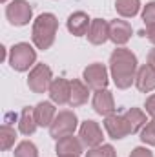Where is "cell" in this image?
I'll return each mask as SVG.
<instances>
[{"instance_id":"cell-18","label":"cell","mask_w":155,"mask_h":157,"mask_svg":"<svg viewBox=\"0 0 155 157\" xmlns=\"http://www.w3.org/2000/svg\"><path fill=\"white\" fill-rule=\"evenodd\" d=\"M124 119L128 122V128H130V133H137L139 130H142L146 126V113L139 108H130L124 112Z\"/></svg>"},{"instance_id":"cell-29","label":"cell","mask_w":155,"mask_h":157,"mask_svg":"<svg viewBox=\"0 0 155 157\" xmlns=\"http://www.w3.org/2000/svg\"><path fill=\"white\" fill-rule=\"evenodd\" d=\"M146 113L152 115V117H155V93L146 99Z\"/></svg>"},{"instance_id":"cell-19","label":"cell","mask_w":155,"mask_h":157,"mask_svg":"<svg viewBox=\"0 0 155 157\" xmlns=\"http://www.w3.org/2000/svg\"><path fill=\"white\" fill-rule=\"evenodd\" d=\"M88 97H89V91H88V86L84 82H80L78 78L71 80V97H70V106L77 108L88 102Z\"/></svg>"},{"instance_id":"cell-7","label":"cell","mask_w":155,"mask_h":157,"mask_svg":"<svg viewBox=\"0 0 155 157\" xmlns=\"http://www.w3.org/2000/svg\"><path fill=\"white\" fill-rule=\"evenodd\" d=\"M84 82L91 90H104L108 86V70L104 64H89L84 70Z\"/></svg>"},{"instance_id":"cell-12","label":"cell","mask_w":155,"mask_h":157,"mask_svg":"<svg viewBox=\"0 0 155 157\" xmlns=\"http://www.w3.org/2000/svg\"><path fill=\"white\" fill-rule=\"evenodd\" d=\"M135 86L139 91L148 93L155 90V68L152 64H144L137 70V77H135Z\"/></svg>"},{"instance_id":"cell-5","label":"cell","mask_w":155,"mask_h":157,"mask_svg":"<svg viewBox=\"0 0 155 157\" xmlns=\"http://www.w3.org/2000/svg\"><path fill=\"white\" fill-rule=\"evenodd\" d=\"M6 17L13 26H26L33 17V9L26 0H13L6 7Z\"/></svg>"},{"instance_id":"cell-23","label":"cell","mask_w":155,"mask_h":157,"mask_svg":"<svg viewBox=\"0 0 155 157\" xmlns=\"http://www.w3.org/2000/svg\"><path fill=\"white\" fill-rule=\"evenodd\" d=\"M15 157H39V150L31 141H22L15 148Z\"/></svg>"},{"instance_id":"cell-2","label":"cell","mask_w":155,"mask_h":157,"mask_svg":"<svg viewBox=\"0 0 155 157\" xmlns=\"http://www.w3.org/2000/svg\"><path fill=\"white\" fill-rule=\"evenodd\" d=\"M57 29H59L57 17L51 15V13H42L33 22V33H31L33 44L39 49H49L53 46V42H55Z\"/></svg>"},{"instance_id":"cell-30","label":"cell","mask_w":155,"mask_h":157,"mask_svg":"<svg viewBox=\"0 0 155 157\" xmlns=\"http://www.w3.org/2000/svg\"><path fill=\"white\" fill-rule=\"evenodd\" d=\"M148 64H152L155 68V49H152V51L148 53Z\"/></svg>"},{"instance_id":"cell-17","label":"cell","mask_w":155,"mask_h":157,"mask_svg":"<svg viewBox=\"0 0 155 157\" xmlns=\"http://www.w3.org/2000/svg\"><path fill=\"white\" fill-rule=\"evenodd\" d=\"M33 112H35V121H37V124H39V126H42V128L51 126V122H53V121H55V117H57L53 102H47V101L39 102V104L33 108Z\"/></svg>"},{"instance_id":"cell-27","label":"cell","mask_w":155,"mask_h":157,"mask_svg":"<svg viewBox=\"0 0 155 157\" xmlns=\"http://www.w3.org/2000/svg\"><path fill=\"white\" fill-rule=\"evenodd\" d=\"M141 35H142V37H146L152 44H155V24L146 26V29H144V31H141Z\"/></svg>"},{"instance_id":"cell-20","label":"cell","mask_w":155,"mask_h":157,"mask_svg":"<svg viewBox=\"0 0 155 157\" xmlns=\"http://www.w3.org/2000/svg\"><path fill=\"white\" fill-rule=\"evenodd\" d=\"M37 121H35V112L31 108H24L20 119H18V130L24 133V135H33L35 130H37Z\"/></svg>"},{"instance_id":"cell-21","label":"cell","mask_w":155,"mask_h":157,"mask_svg":"<svg viewBox=\"0 0 155 157\" xmlns=\"http://www.w3.org/2000/svg\"><path fill=\"white\" fill-rule=\"evenodd\" d=\"M139 7H141V0H117L115 2L117 13L126 18L135 17L139 13Z\"/></svg>"},{"instance_id":"cell-3","label":"cell","mask_w":155,"mask_h":157,"mask_svg":"<svg viewBox=\"0 0 155 157\" xmlns=\"http://www.w3.org/2000/svg\"><path fill=\"white\" fill-rule=\"evenodd\" d=\"M37 60V51L26 44V42H20V44H15L11 49H9V64L13 70L17 71H26L29 70V66H33Z\"/></svg>"},{"instance_id":"cell-24","label":"cell","mask_w":155,"mask_h":157,"mask_svg":"<svg viewBox=\"0 0 155 157\" xmlns=\"http://www.w3.org/2000/svg\"><path fill=\"white\" fill-rule=\"evenodd\" d=\"M141 141L144 144L155 146V117L150 122H146V126L141 130Z\"/></svg>"},{"instance_id":"cell-14","label":"cell","mask_w":155,"mask_h":157,"mask_svg":"<svg viewBox=\"0 0 155 157\" xmlns=\"http://www.w3.org/2000/svg\"><path fill=\"white\" fill-rule=\"evenodd\" d=\"M89 26H91V20H89V17H88L84 11H75L73 15L68 17V29H70V33L75 35V37L88 35Z\"/></svg>"},{"instance_id":"cell-13","label":"cell","mask_w":155,"mask_h":157,"mask_svg":"<svg viewBox=\"0 0 155 157\" xmlns=\"http://www.w3.org/2000/svg\"><path fill=\"white\" fill-rule=\"evenodd\" d=\"M88 40L95 46H100L106 40H110V22H106L102 18L91 20L89 31H88Z\"/></svg>"},{"instance_id":"cell-28","label":"cell","mask_w":155,"mask_h":157,"mask_svg":"<svg viewBox=\"0 0 155 157\" xmlns=\"http://www.w3.org/2000/svg\"><path fill=\"white\" fill-rule=\"evenodd\" d=\"M130 157H153V154H152L148 148H142V146H139V148H135V150L130 154Z\"/></svg>"},{"instance_id":"cell-6","label":"cell","mask_w":155,"mask_h":157,"mask_svg":"<svg viewBox=\"0 0 155 157\" xmlns=\"http://www.w3.org/2000/svg\"><path fill=\"white\" fill-rule=\"evenodd\" d=\"M53 82V73L51 70L46 66V64H37L31 71H29V77H28V86L31 91L35 93H44L46 90H49Z\"/></svg>"},{"instance_id":"cell-15","label":"cell","mask_w":155,"mask_h":157,"mask_svg":"<svg viewBox=\"0 0 155 157\" xmlns=\"http://www.w3.org/2000/svg\"><path fill=\"white\" fill-rule=\"evenodd\" d=\"M82 148H84V144H82V141L77 139L73 133L71 135H66V137H60L59 141H57V155H80L82 154Z\"/></svg>"},{"instance_id":"cell-1","label":"cell","mask_w":155,"mask_h":157,"mask_svg":"<svg viewBox=\"0 0 155 157\" xmlns=\"http://www.w3.org/2000/svg\"><path fill=\"white\" fill-rule=\"evenodd\" d=\"M110 71L119 90L130 88L137 77V57L126 48H117L110 57Z\"/></svg>"},{"instance_id":"cell-8","label":"cell","mask_w":155,"mask_h":157,"mask_svg":"<svg viewBox=\"0 0 155 157\" xmlns=\"http://www.w3.org/2000/svg\"><path fill=\"white\" fill-rule=\"evenodd\" d=\"M78 137H80V141H82V144L86 148H97V146L102 144V139H104L102 137V130H100V126L95 121L82 122L80 132H78Z\"/></svg>"},{"instance_id":"cell-26","label":"cell","mask_w":155,"mask_h":157,"mask_svg":"<svg viewBox=\"0 0 155 157\" xmlns=\"http://www.w3.org/2000/svg\"><path fill=\"white\" fill-rule=\"evenodd\" d=\"M142 20H144L146 26L155 24V0L153 2H148L144 6V9H142Z\"/></svg>"},{"instance_id":"cell-31","label":"cell","mask_w":155,"mask_h":157,"mask_svg":"<svg viewBox=\"0 0 155 157\" xmlns=\"http://www.w3.org/2000/svg\"><path fill=\"white\" fill-rule=\"evenodd\" d=\"M60 157H78V155H60Z\"/></svg>"},{"instance_id":"cell-16","label":"cell","mask_w":155,"mask_h":157,"mask_svg":"<svg viewBox=\"0 0 155 157\" xmlns=\"http://www.w3.org/2000/svg\"><path fill=\"white\" fill-rule=\"evenodd\" d=\"M130 37H131L130 22H126V20H112L110 22V40L113 44L122 46L130 40Z\"/></svg>"},{"instance_id":"cell-22","label":"cell","mask_w":155,"mask_h":157,"mask_svg":"<svg viewBox=\"0 0 155 157\" xmlns=\"http://www.w3.org/2000/svg\"><path fill=\"white\" fill-rule=\"evenodd\" d=\"M15 139H17V132H15V128L11 126V124H4L2 128H0V143H2V150L6 152V150H9L13 144H15Z\"/></svg>"},{"instance_id":"cell-10","label":"cell","mask_w":155,"mask_h":157,"mask_svg":"<svg viewBox=\"0 0 155 157\" xmlns=\"http://www.w3.org/2000/svg\"><path fill=\"white\" fill-rule=\"evenodd\" d=\"M104 128H106V132L112 139H124L126 135H130V128H128V122L124 119V113L108 115L106 121H104Z\"/></svg>"},{"instance_id":"cell-32","label":"cell","mask_w":155,"mask_h":157,"mask_svg":"<svg viewBox=\"0 0 155 157\" xmlns=\"http://www.w3.org/2000/svg\"><path fill=\"white\" fill-rule=\"evenodd\" d=\"M2 2H6V0H2Z\"/></svg>"},{"instance_id":"cell-9","label":"cell","mask_w":155,"mask_h":157,"mask_svg":"<svg viewBox=\"0 0 155 157\" xmlns=\"http://www.w3.org/2000/svg\"><path fill=\"white\" fill-rule=\"evenodd\" d=\"M49 97L55 104H70V97H71V80L59 77L53 78L51 86H49Z\"/></svg>"},{"instance_id":"cell-25","label":"cell","mask_w":155,"mask_h":157,"mask_svg":"<svg viewBox=\"0 0 155 157\" xmlns=\"http://www.w3.org/2000/svg\"><path fill=\"white\" fill-rule=\"evenodd\" d=\"M86 157H115V148L112 144H100L97 148H89Z\"/></svg>"},{"instance_id":"cell-11","label":"cell","mask_w":155,"mask_h":157,"mask_svg":"<svg viewBox=\"0 0 155 157\" xmlns=\"http://www.w3.org/2000/svg\"><path fill=\"white\" fill-rule=\"evenodd\" d=\"M93 110L99 115H104V117L115 113V101H113L112 91H108L106 88L104 90H95V95H93Z\"/></svg>"},{"instance_id":"cell-4","label":"cell","mask_w":155,"mask_h":157,"mask_svg":"<svg viewBox=\"0 0 155 157\" xmlns=\"http://www.w3.org/2000/svg\"><path fill=\"white\" fill-rule=\"evenodd\" d=\"M77 115L70 110H64V112H59V115L55 117V121L51 122L49 126V135L53 139H60V137H66V135H71L75 130H77Z\"/></svg>"}]
</instances>
